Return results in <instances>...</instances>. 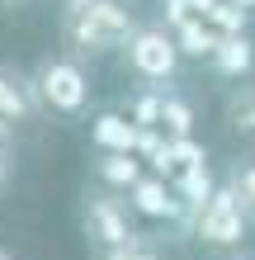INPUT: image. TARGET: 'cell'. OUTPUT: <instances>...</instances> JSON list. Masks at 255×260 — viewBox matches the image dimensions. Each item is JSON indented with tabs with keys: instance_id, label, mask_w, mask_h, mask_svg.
I'll list each match as a JSON object with an SVG mask.
<instances>
[{
	"instance_id": "6da1fadb",
	"label": "cell",
	"mask_w": 255,
	"mask_h": 260,
	"mask_svg": "<svg viewBox=\"0 0 255 260\" xmlns=\"http://www.w3.org/2000/svg\"><path fill=\"white\" fill-rule=\"evenodd\" d=\"M137 10L132 0H71L62 5V48L71 57H109L123 52L137 34Z\"/></svg>"
},
{
	"instance_id": "7a4b0ae2",
	"label": "cell",
	"mask_w": 255,
	"mask_h": 260,
	"mask_svg": "<svg viewBox=\"0 0 255 260\" xmlns=\"http://www.w3.org/2000/svg\"><path fill=\"white\" fill-rule=\"evenodd\" d=\"M33 90H38L43 114L81 118L90 109V71H85L81 57H71V52H48L33 67Z\"/></svg>"
},
{
	"instance_id": "3957f363",
	"label": "cell",
	"mask_w": 255,
	"mask_h": 260,
	"mask_svg": "<svg viewBox=\"0 0 255 260\" xmlns=\"http://www.w3.org/2000/svg\"><path fill=\"white\" fill-rule=\"evenodd\" d=\"M123 62H128V71L137 76L142 85H156V90H170V81H179V71H185L175 34L166 24H147V19L137 24V34L128 38Z\"/></svg>"
},
{
	"instance_id": "277c9868",
	"label": "cell",
	"mask_w": 255,
	"mask_h": 260,
	"mask_svg": "<svg viewBox=\"0 0 255 260\" xmlns=\"http://www.w3.org/2000/svg\"><path fill=\"white\" fill-rule=\"evenodd\" d=\"M81 232L90 241V251H118L132 237H142L137 232V213L128 208V199L114 194V189H99V185L81 204Z\"/></svg>"
},
{
	"instance_id": "5b68a950",
	"label": "cell",
	"mask_w": 255,
	"mask_h": 260,
	"mask_svg": "<svg viewBox=\"0 0 255 260\" xmlns=\"http://www.w3.org/2000/svg\"><path fill=\"white\" fill-rule=\"evenodd\" d=\"M250 213L241 208V199H236V189L222 180L217 194L203 204V213L194 218V237H199V246L208 251H217V255H232V251H241L246 246V237H250Z\"/></svg>"
},
{
	"instance_id": "8992f818",
	"label": "cell",
	"mask_w": 255,
	"mask_h": 260,
	"mask_svg": "<svg viewBox=\"0 0 255 260\" xmlns=\"http://www.w3.org/2000/svg\"><path fill=\"white\" fill-rule=\"evenodd\" d=\"M38 114H43V104H38V90H33V71L0 62V128L33 123Z\"/></svg>"
},
{
	"instance_id": "52a82bcc",
	"label": "cell",
	"mask_w": 255,
	"mask_h": 260,
	"mask_svg": "<svg viewBox=\"0 0 255 260\" xmlns=\"http://www.w3.org/2000/svg\"><path fill=\"white\" fill-rule=\"evenodd\" d=\"M128 208L137 213V218H147V222H185V204L175 199L170 180H161L152 171L128 189Z\"/></svg>"
},
{
	"instance_id": "ba28073f",
	"label": "cell",
	"mask_w": 255,
	"mask_h": 260,
	"mask_svg": "<svg viewBox=\"0 0 255 260\" xmlns=\"http://www.w3.org/2000/svg\"><path fill=\"white\" fill-rule=\"evenodd\" d=\"M137 137H142V128L132 123L123 109H99L95 118H90V142H95V151L137 156Z\"/></svg>"
},
{
	"instance_id": "9c48e42d",
	"label": "cell",
	"mask_w": 255,
	"mask_h": 260,
	"mask_svg": "<svg viewBox=\"0 0 255 260\" xmlns=\"http://www.w3.org/2000/svg\"><path fill=\"white\" fill-rule=\"evenodd\" d=\"M217 185H222V180L213 175V166H194V171H175L170 175V189H175L179 204H185V222H179V227H185L189 237H194V218H199L203 204L217 194Z\"/></svg>"
},
{
	"instance_id": "30bf717a",
	"label": "cell",
	"mask_w": 255,
	"mask_h": 260,
	"mask_svg": "<svg viewBox=\"0 0 255 260\" xmlns=\"http://www.w3.org/2000/svg\"><path fill=\"white\" fill-rule=\"evenodd\" d=\"M208 67H213V76H222V81H232V85H236V81H250V76H255V38H250V34L217 38Z\"/></svg>"
},
{
	"instance_id": "8fae6325",
	"label": "cell",
	"mask_w": 255,
	"mask_h": 260,
	"mask_svg": "<svg viewBox=\"0 0 255 260\" xmlns=\"http://www.w3.org/2000/svg\"><path fill=\"white\" fill-rule=\"evenodd\" d=\"M222 118H227V128L241 137L246 147H255V76H250V81H236L227 90V100H222Z\"/></svg>"
},
{
	"instance_id": "7c38bea8",
	"label": "cell",
	"mask_w": 255,
	"mask_h": 260,
	"mask_svg": "<svg viewBox=\"0 0 255 260\" xmlns=\"http://www.w3.org/2000/svg\"><path fill=\"white\" fill-rule=\"evenodd\" d=\"M147 175V166L137 156H118V151H99L95 156V180H99V189H114V194H123L137 185V180Z\"/></svg>"
},
{
	"instance_id": "4fadbf2b",
	"label": "cell",
	"mask_w": 255,
	"mask_h": 260,
	"mask_svg": "<svg viewBox=\"0 0 255 260\" xmlns=\"http://www.w3.org/2000/svg\"><path fill=\"white\" fill-rule=\"evenodd\" d=\"M170 34H175V48H179V57H185V62H208V57H213V48H217V34L199 19V14H194V19H185L179 28H170Z\"/></svg>"
},
{
	"instance_id": "5bb4252c",
	"label": "cell",
	"mask_w": 255,
	"mask_h": 260,
	"mask_svg": "<svg viewBox=\"0 0 255 260\" xmlns=\"http://www.w3.org/2000/svg\"><path fill=\"white\" fill-rule=\"evenodd\" d=\"M161 133L166 137H194V104L179 90H166V100H161Z\"/></svg>"
},
{
	"instance_id": "9a60e30c",
	"label": "cell",
	"mask_w": 255,
	"mask_h": 260,
	"mask_svg": "<svg viewBox=\"0 0 255 260\" xmlns=\"http://www.w3.org/2000/svg\"><path fill=\"white\" fill-rule=\"evenodd\" d=\"M161 100H166V90H156V85H142L137 95H132V100L123 104V114H128L137 128H161Z\"/></svg>"
},
{
	"instance_id": "2e32d148",
	"label": "cell",
	"mask_w": 255,
	"mask_h": 260,
	"mask_svg": "<svg viewBox=\"0 0 255 260\" xmlns=\"http://www.w3.org/2000/svg\"><path fill=\"white\" fill-rule=\"evenodd\" d=\"M203 24L213 28L217 38H232V34H250V14L246 10H236V5H227V0H217L213 10L203 14Z\"/></svg>"
},
{
	"instance_id": "e0dca14e",
	"label": "cell",
	"mask_w": 255,
	"mask_h": 260,
	"mask_svg": "<svg viewBox=\"0 0 255 260\" xmlns=\"http://www.w3.org/2000/svg\"><path fill=\"white\" fill-rule=\"evenodd\" d=\"M227 185L236 189L241 208L250 213V222H255V156H246V161H236V166H232V171H227Z\"/></svg>"
},
{
	"instance_id": "ac0fdd59",
	"label": "cell",
	"mask_w": 255,
	"mask_h": 260,
	"mask_svg": "<svg viewBox=\"0 0 255 260\" xmlns=\"http://www.w3.org/2000/svg\"><path fill=\"white\" fill-rule=\"evenodd\" d=\"M90 260H166V255H161V246L142 232V237H132L128 246H118V251H90Z\"/></svg>"
},
{
	"instance_id": "d6986e66",
	"label": "cell",
	"mask_w": 255,
	"mask_h": 260,
	"mask_svg": "<svg viewBox=\"0 0 255 260\" xmlns=\"http://www.w3.org/2000/svg\"><path fill=\"white\" fill-rule=\"evenodd\" d=\"M170 166H175V171L208 166V147L199 142V137H170Z\"/></svg>"
},
{
	"instance_id": "ffe728a7",
	"label": "cell",
	"mask_w": 255,
	"mask_h": 260,
	"mask_svg": "<svg viewBox=\"0 0 255 260\" xmlns=\"http://www.w3.org/2000/svg\"><path fill=\"white\" fill-rule=\"evenodd\" d=\"M10 180H14V142L0 137V194L10 189Z\"/></svg>"
},
{
	"instance_id": "44dd1931",
	"label": "cell",
	"mask_w": 255,
	"mask_h": 260,
	"mask_svg": "<svg viewBox=\"0 0 255 260\" xmlns=\"http://www.w3.org/2000/svg\"><path fill=\"white\" fill-rule=\"evenodd\" d=\"M185 5H189V14H199V19H203V14H208V10H213V5H217V0H185Z\"/></svg>"
},
{
	"instance_id": "7402d4cb",
	"label": "cell",
	"mask_w": 255,
	"mask_h": 260,
	"mask_svg": "<svg viewBox=\"0 0 255 260\" xmlns=\"http://www.w3.org/2000/svg\"><path fill=\"white\" fill-rule=\"evenodd\" d=\"M28 0H0V14H10V10H24Z\"/></svg>"
},
{
	"instance_id": "603a6c76",
	"label": "cell",
	"mask_w": 255,
	"mask_h": 260,
	"mask_svg": "<svg viewBox=\"0 0 255 260\" xmlns=\"http://www.w3.org/2000/svg\"><path fill=\"white\" fill-rule=\"evenodd\" d=\"M227 5H236V10H246L250 19H255V0H227Z\"/></svg>"
},
{
	"instance_id": "cb8c5ba5",
	"label": "cell",
	"mask_w": 255,
	"mask_h": 260,
	"mask_svg": "<svg viewBox=\"0 0 255 260\" xmlns=\"http://www.w3.org/2000/svg\"><path fill=\"white\" fill-rule=\"evenodd\" d=\"M0 260H14V255H10V251H0Z\"/></svg>"
},
{
	"instance_id": "d4e9b609",
	"label": "cell",
	"mask_w": 255,
	"mask_h": 260,
	"mask_svg": "<svg viewBox=\"0 0 255 260\" xmlns=\"http://www.w3.org/2000/svg\"><path fill=\"white\" fill-rule=\"evenodd\" d=\"M236 260H255V255H236Z\"/></svg>"
},
{
	"instance_id": "484cf974",
	"label": "cell",
	"mask_w": 255,
	"mask_h": 260,
	"mask_svg": "<svg viewBox=\"0 0 255 260\" xmlns=\"http://www.w3.org/2000/svg\"><path fill=\"white\" fill-rule=\"evenodd\" d=\"M62 5H71V0H62Z\"/></svg>"
}]
</instances>
